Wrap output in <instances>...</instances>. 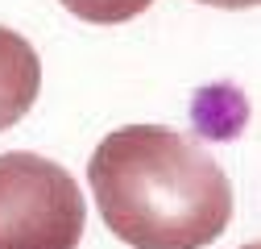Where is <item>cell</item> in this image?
<instances>
[{
    "label": "cell",
    "instance_id": "6da1fadb",
    "mask_svg": "<svg viewBox=\"0 0 261 249\" xmlns=\"http://www.w3.org/2000/svg\"><path fill=\"white\" fill-rule=\"evenodd\" d=\"M87 183L104 225L133 249H203L232 220V183L166 124H124L95 145Z\"/></svg>",
    "mask_w": 261,
    "mask_h": 249
},
{
    "label": "cell",
    "instance_id": "7a4b0ae2",
    "mask_svg": "<svg viewBox=\"0 0 261 249\" xmlns=\"http://www.w3.org/2000/svg\"><path fill=\"white\" fill-rule=\"evenodd\" d=\"M87 204L71 170L42 154H0V249H75Z\"/></svg>",
    "mask_w": 261,
    "mask_h": 249
},
{
    "label": "cell",
    "instance_id": "3957f363",
    "mask_svg": "<svg viewBox=\"0 0 261 249\" xmlns=\"http://www.w3.org/2000/svg\"><path fill=\"white\" fill-rule=\"evenodd\" d=\"M42 91V58L17 29L0 25V133L38 104Z\"/></svg>",
    "mask_w": 261,
    "mask_h": 249
},
{
    "label": "cell",
    "instance_id": "277c9868",
    "mask_svg": "<svg viewBox=\"0 0 261 249\" xmlns=\"http://www.w3.org/2000/svg\"><path fill=\"white\" fill-rule=\"evenodd\" d=\"M58 5L71 9L79 21H91V25H120V21L141 17L153 0H58Z\"/></svg>",
    "mask_w": 261,
    "mask_h": 249
},
{
    "label": "cell",
    "instance_id": "5b68a950",
    "mask_svg": "<svg viewBox=\"0 0 261 249\" xmlns=\"http://www.w3.org/2000/svg\"><path fill=\"white\" fill-rule=\"evenodd\" d=\"M199 5H212V9H253L257 0H199Z\"/></svg>",
    "mask_w": 261,
    "mask_h": 249
},
{
    "label": "cell",
    "instance_id": "8992f818",
    "mask_svg": "<svg viewBox=\"0 0 261 249\" xmlns=\"http://www.w3.org/2000/svg\"><path fill=\"white\" fill-rule=\"evenodd\" d=\"M241 249H257V241H253V245H241Z\"/></svg>",
    "mask_w": 261,
    "mask_h": 249
}]
</instances>
